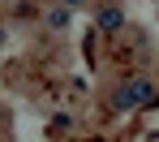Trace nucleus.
<instances>
[{
	"label": "nucleus",
	"mask_w": 159,
	"mask_h": 142,
	"mask_svg": "<svg viewBox=\"0 0 159 142\" xmlns=\"http://www.w3.org/2000/svg\"><path fill=\"white\" fill-rule=\"evenodd\" d=\"M120 22H125V13H120L116 4H112V9H99V26H107V30H116V26H120Z\"/></svg>",
	"instance_id": "nucleus-1"
},
{
	"label": "nucleus",
	"mask_w": 159,
	"mask_h": 142,
	"mask_svg": "<svg viewBox=\"0 0 159 142\" xmlns=\"http://www.w3.org/2000/svg\"><path fill=\"white\" fill-rule=\"evenodd\" d=\"M48 26H52V30H65V26H69V13H65V9H56L52 17H48Z\"/></svg>",
	"instance_id": "nucleus-2"
},
{
	"label": "nucleus",
	"mask_w": 159,
	"mask_h": 142,
	"mask_svg": "<svg viewBox=\"0 0 159 142\" xmlns=\"http://www.w3.org/2000/svg\"><path fill=\"white\" fill-rule=\"evenodd\" d=\"M60 4H69V9H73V4H82V0H60Z\"/></svg>",
	"instance_id": "nucleus-3"
}]
</instances>
